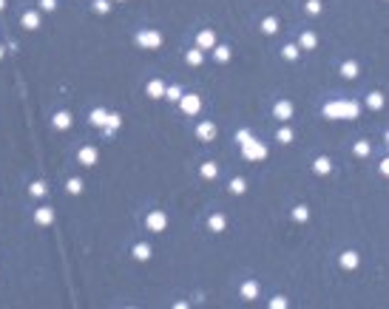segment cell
<instances>
[{
	"label": "cell",
	"instance_id": "60d3db41",
	"mask_svg": "<svg viewBox=\"0 0 389 309\" xmlns=\"http://www.w3.org/2000/svg\"><path fill=\"white\" fill-rule=\"evenodd\" d=\"M378 173H380V176H386V173H389V159H380L378 162Z\"/></svg>",
	"mask_w": 389,
	"mask_h": 309
},
{
	"label": "cell",
	"instance_id": "7c38bea8",
	"mask_svg": "<svg viewBox=\"0 0 389 309\" xmlns=\"http://www.w3.org/2000/svg\"><path fill=\"white\" fill-rule=\"evenodd\" d=\"M145 97H148V99H162V97H165V80L154 77V80L145 82Z\"/></svg>",
	"mask_w": 389,
	"mask_h": 309
},
{
	"label": "cell",
	"instance_id": "4316f807",
	"mask_svg": "<svg viewBox=\"0 0 389 309\" xmlns=\"http://www.w3.org/2000/svg\"><path fill=\"white\" fill-rule=\"evenodd\" d=\"M228 190L233 196H244V193H248V182H244V176H233L228 182Z\"/></svg>",
	"mask_w": 389,
	"mask_h": 309
},
{
	"label": "cell",
	"instance_id": "d6986e66",
	"mask_svg": "<svg viewBox=\"0 0 389 309\" xmlns=\"http://www.w3.org/2000/svg\"><path fill=\"white\" fill-rule=\"evenodd\" d=\"M312 173L316 176H330L332 173V159L330 156H316L312 159Z\"/></svg>",
	"mask_w": 389,
	"mask_h": 309
},
{
	"label": "cell",
	"instance_id": "74e56055",
	"mask_svg": "<svg viewBox=\"0 0 389 309\" xmlns=\"http://www.w3.org/2000/svg\"><path fill=\"white\" fill-rule=\"evenodd\" d=\"M250 136H253V133H250L248 128H239V131L233 133V139H236V145H244V142H248Z\"/></svg>",
	"mask_w": 389,
	"mask_h": 309
},
{
	"label": "cell",
	"instance_id": "484cf974",
	"mask_svg": "<svg viewBox=\"0 0 389 309\" xmlns=\"http://www.w3.org/2000/svg\"><path fill=\"white\" fill-rule=\"evenodd\" d=\"M82 190H86V182H82L80 176H68V179H66V193H68V196H80Z\"/></svg>",
	"mask_w": 389,
	"mask_h": 309
},
{
	"label": "cell",
	"instance_id": "83f0119b",
	"mask_svg": "<svg viewBox=\"0 0 389 309\" xmlns=\"http://www.w3.org/2000/svg\"><path fill=\"white\" fill-rule=\"evenodd\" d=\"M292 139H296V131H292V128H290L287 122H284L282 128L276 131V142H278V145H290Z\"/></svg>",
	"mask_w": 389,
	"mask_h": 309
},
{
	"label": "cell",
	"instance_id": "7402d4cb",
	"mask_svg": "<svg viewBox=\"0 0 389 309\" xmlns=\"http://www.w3.org/2000/svg\"><path fill=\"white\" fill-rule=\"evenodd\" d=\"M185 62L190 65V68H202V65H204V51H202V48H196V45H194V48H188V51H185Z\"/></svg>",
	"mask_w": 389,
	"mask_h": 309
},
{
	"label": "cell",
	"instance_id": "7a4b0ae2",
	"mask_svg": "<svg viewBox=\"0 0 389 309\" xmlns=\"http://www.w3.org/2000/svg\"><path fill=\"white\" fill-rule=\"evenodd\" d=\"M162 43H165V37L160 28H142L134 34V45L142 51H156V48H162Z\"/></svg>",
	"mask_w": 389,
	"mask_h": 309
},
{
	"label": "cell",
	"instance_id": "1f68e13d",
	"mask_svg": "<svg viewBox=\"0 0 389 309\" xmlns=\"http://www.w3.org/2000/svg\"><path fill=\"white\" fill-rule=\"evenodd\" d=\"M282 57H284L287 62H296V60L301 57V48H298L296 43H284V45H282Z\"/></svg>",
	"mask_w": 389,
	"mask_h": 309
},
{
	"label": "cell",
	"instance_id": "e575fe53",
	"mask_svg": "<svg viewBox=\"0 0 389 309\" xmlns=\"http://www.w3.org/2000/svg\"><path fill=\"white\" fill-rule=\"evenodd\" d=\"M111 6H114V0H94L91 3L94 14H111Z\"/></svg>",
	"mask_w": 389,
	"mask_h": 309
},
{
	"label": "cell",
	"instance_id": "ee69618b",
	"mask_svg": "<svg viewBox=\"0 0 389 309\" xmlns=\"http://www.w3.org/2000/svg\"><path fill=\"white\" fill-rule=\"evenodd\" d=\"M114 3H125V0H114Z\"/></svg>",
	"mask_w": 389,
	"mask_h": 309
},
{
	"label": "cell",
	"instance_id": "e0dca14e",
	"mask_svg": "<svg viewBox=\"0 0 389 309\" xmlns=\"http://www.w3.org/2000/svg\"><path fill=\"white\" fill-rule=\"evenodd\" d=\"M71 125H74V116H71L68 111H57V114L52 116V128H54V131H68Z\"/></svg>",
	"mask_w": 389,
	"mask_h": 309
},
{
	"label": "cell",
	"instance_id": "603a6c76",
	"mask_svg": "<svg viewBox=\"0 0 389 309\" xmlns=\"http://www.w3.org/2000/svg\"><path fill=\"white\" fill-rule=\"evenodd\" d=\"M199 176H202L204 182H216V179H219V165H216V162H202V165H199Z\"/></svg>",
	"mask_w": 389,
	"mask_h": 309
},
{
	"label": "cell",
	"instance_id": "7bdbcfd3",
	"mask_svg": "<svg viewBox=\"0 0 389 309\" xmlns=\"http://www.w3.org/2000/svg\"><path fill=\"white\" fill-rule=\"evenodd\" d=\"M3 9H6V0H0V11H3Z\"/></svg>",
	"mask_w": 389,
	"mask_h": 309
},
{
	"label": "cell",
	"instance_id": "8992f818",
	"mask_svg": "<svg viewBox=\"0 0 389 309\" xmlns=\"http://www.w3.org/2000/svg\"><path fill=\"white\" fill-rule=\"evenodd\" d=\"M194 133H196V139L213 142V139H216V133H219V128H216V122H213V119H202V122H196Z\"/></svg>",
	"mask_w": 389,
	"mask_h": 309
},
{
	"label": "cell",
	"instance_id": "277c9868",
	"mask_svg": "<svg viewBox=\"0 0 389 309\" xmlns=\"http://www.w3.org/2000/svg\"><path fill=\"white\" fill-rule=\"evenodd\" d=\"M239 148H242V156H244L248 162H262L267 156V148L258 139H253V136H250L244 145H239Z\"/></svg>",
	"mask_w": 389,
	"mask_h": 309
},
{
	"label": "cell",
	"instance_id": "4dcf8cb0",
	"mask_svg": "<svg viewBox=\"0 0 389 309\" xmlns=\"http://www.w3.org/2000/svg\"><path fill=\"white\" fill-rule=\"evenodd\" d=\"M384 102H386V99H384L380 91H370V94H366V108H370V111H380Z\"/></svg>",
	"mask_w": 389,
	"mask_h": 309
},
{
	"label": "cell",
	"instance_id": "9c48e42d",
	"mask_svg": "<svg viewBox=\"0 0 389 309\" xmlns=\"http://www.w3.org/2000/svg\"><path fill=\"white\" fill-rule=\"evenodd\" d=\"M338 267L346 270V273L358 270V267H361V253H355V250H344V253L338 256Z\"/></svg>",
	"mask_w": 389,
	"mask_h": 309
},
{
	"label": "cell",
	"instance_id": "5b68a950",
	"mask_svg": "<svg viewBox=\"0 0 389 309\" xmlns=\"http://www.w3.org/2000/svg\"><path fill=\"white\" fill-rule=\"evenodd\" d=\"M179 111L185 116H196L202 111V94H182L179 97Z\"/></svg>",
	"mask_w": 389,
	"mask_h": 309
},
{
	"label": "cell",
	"instance_id": "8d00e7d4",
	"mask_svg": "<svg viewBox=\"0 0 389 309\" xmlns=\"http://www.w3.org/2000/svg\"><path fill=\"white\" fill-rule=\"evenodd\" d=\"M304 9H307V14H312V17H316V14H321V11H324V6H321V0H307V3H304Z\"/></svg>",
	"mask_w": 389,
	"mask_h": 309
},
{
	"label": "cell",
	"instance_id": "44dd1931",
	"mask_svg": "<svg viewBox=\"0 0 389 309\" xmlns=\"http://www.w3.org/2000/svg\"><path fill=\"white\" fill-rule=\"evenodd\" d=\"M208 230H210V233H224V230H228V216H224V213H210Z\"/></svg>",
	"mask_w": 389,
	"mask_h": 309
},
{
	"label": "cell",
	"instance_id": "836d02e7",
	"mask_svg": "<svg viewBox=\"0 0 389 309\" xmlns=\"http://www.w3.org/2000/svg\"><path fill=\"white\" fill-rule=\"evenodd\" d=\"M278 20L276 17H264L262 20V34H267V37H273V34H278Z\"/></svg>",
	"mask_w": 389,
	"mask_h": 309
},
{
	"label": "cell",
	"instance_id": "ffe728a7",
	"mask_svg": "<svg viewBox=\"0 0 389 309\" xmlns=\"http://www.w3.org/2000/svg\"><path fill=\"white\" fill-rule=\"evenodd\" d=\"M301 51H316V45H318V34L316 31H301L298 43H296Z\"/></svg>",
	"mask_w": 389,
	"mask_h": 309
},
{
	"label": "cell",
	"instance_id": "3957f363",
	"mask_svg": "<svg viewBox=\"0 0 389 309\" xmlns=\"http://www.w3.org/2000/svg\"><path fill=\"white\" fill-rule=\"evenodd\" d=\"M145 230H150V233H165L168 230V213L160 210V207H154V210L145 213Z\"/></svg>",
	"mask_w": 389,
	"mask_h": 309
},
{
	"label": "cell",
	"instance_id": "ba28073f",
	"mask_svg": "<svg viewBox=\"0 0 389 309\" xmlns=\"http://www.w3.org/2000/svg\"><path fill=\"white\" fill-rule=\"evenodd\" d=\"M292 114H296V105H292V99H278L273 105V116L278 122H290Z\"/></svg>",
	"mask_w": 389,
	"mask_h": 309
},
{
	"label": "cell",
	"instance_id": "30bf717a",
	"mask_svg": "<svg viewBox=\"0 0 389 309\" xmlns=\"http://www.w3.org/2000/svg\"><path fill=\"white\" fill-rule=\"evenodd\" d=\"M20 26L26 28V31H37V28L43 26V14H40L37 9L23 11V14H20Z\"/></svg>",
	"mask_w": 389,
	"mask_h": 309
},
{
	"label": "cell",
	"instance_id": "9a60e30c",
	"mask_svg": "<svg viewBox=\"0 0 389 309\" xmlns=\"http://www.w3.org/2000/svg\"><path fill=\"white\" fill-rule=\"evenodd\" d=\"M108 108H102V105H97V108H91L88 111V125H94V128H106V122H108Z\"/></svg>",
	"mask_w": 389,
	"mask_h": 309
},
{
	"label": "cell",
	"instance_id": "cb8c5ba5",
	"mask_svg": "<svg viewBox=\"0 0 389 309\" xmlns=\"http://www.w3.org/2000/svg\"><path fill=\"white\" fill-rule=\"evenodd\" d=\"M120 128H122V116L111 111V114H108V122H106V128H100V131H102V136H114V133L120 131Z\"/></svg>",
	"mask_w": 389,
	"mask_h": 309
},
{
	"label": "cell",
	"instance_id": "f546056e",
	"mask_svg": "<svg viewBox=\"0 0 389 309\" xmlns=\"http://www.w3.org/2000/svg\"><path fill=\"white\" fill-rule=\"evenodd\" d=\"M290 219L296 221V224H307V221H310V207H307V204H296L292 213H290Z\"/></svg>",
	"mask_w": 389,
	"mask_h": 309
},
{
	"label": "cell",
	"instance_id": "d4e9b609",
	"mask_svg": "<svg viewBox=\"0 0 389 309\" xmlns=\"http://www.w3.org/2000/svg\"><path fill=\"white\" fill-rule=\"evenodd\" d=\"M210 51H213V60L219 62V65L230 62V57H233V48H230V45H219V43H216V45L210 48Z\"/></svg>",
	"mask_w": 389,
	"mask_h": 309
},
{
	"label": "cell",
	"instance_id": "f35d334b",
	"mask_svg": "<svg viewBox=\"0 0 389 309\" xmlns=\"http://www.w3.org/2000/svg\"><path fill=\"white\" fill-rule=\"evenodd\" d=\"M270 309H287V298H284V295H276V298H270Z\"/></svg>",
	"mask_w": 389,
	"mask_h": 309
},
{
	"label": "cell",
	"instance_id": "6da1fadb",
	"mask_svg": "<svg viewBox=\"0 0 389 309\" xmlns=\"http://www.w3.org/2000/svg\"><path fill=\"white\" fill-rule=\"evenodd\" d=\"M361 114V105L352 99H330L324 105V116L327 119H355Z\"/></svg>",
	"mask_w": 389,
	"mask_h": 309
},
{
	"label": "cell",
	"instance_id": "ab89813d",
	"mask_svg": "<svg viewBox=\"0 0 389 309\" xmlns=\"http://www.w3.org/2000/svg\"><path fill=\"white\" fill-rule=\"evenodd\" d=\"M57 9V0H40V11H54Z\"/></svg>",
	"mask_w": 389,
	"mask_h": 309
},
{
	"label": "cell",
	"instance_id": "b9f144b4",
	"mask_svg": "<svg viewBox=\"0 0 389 309\" xmlns=\"http://www.w3.org/2000/svg\"><path fill=\"white\" fill-rule=\"evenodd\" d=\"M3 57H6V45H0V60H3Z\"/></svg>",
	"mask_w": 389,
	"mask_h": 309
},
{
	"label": "cell",
	"instance_id": "f1b7e54d",
	"mask_svg": "<svg viewBox=\"0 0 389 309\" xmlns=\"http://www.w3.org/2000/svg\"><path fill=\"white\" fill-rule=\"evenodd\" d=\"M28 196H32V199H46V196H48V185H46L43 179L32 182V185H28Z\"/></svg>",
	"mask_w": 389,
	"mask_h": 309
},
{
	"label": "cell",
	"instance_id": "ac0fdd59",
	"mask_svg": "<svg viewBox=\"0 0 389 309\" xmlns=\"http://www.w3.org/2000/svg\"><path fill=\"white\" fill-rule=\"evenodd\" d=\"M358 71H361V62H358V60H344L341 65H338V74H341L344 80H355Z\"/></svg>",
	"mask_w": 389,
	"mask_h": 309
},
{
	"label": "cell",
	"instance_id": "d6a6232c",
	"mask_svg": "<svg viewBox=\"0 0 389 309\" xmlns=\"http://www.w3.org/2000/svg\"><path fill=\"white\" fill-rule=\"evenodd\" d=\"M370 153H372V145H370L366 139H358V142L352 145V156H358V159H366Z\"/></svg>",
	"mask_w": 389,
	"mask_h": 309
},
{
	"label": "cell",
	"instance_id": "8fae6325",
	"mask_svg": "<svg viewBox=\"0 0 389 309\" xmlns=\"http://www.w3.org/2000/svg\"><path fill=\"white\" fill-rule=\"evenodd\" d=\"M54 219H57V213H54V207H34V224L37 227H52Z\"/></svg>",
	"mask_w": 389,
	"mask_h": 309
},
{
	"label": "cell",
	"instance_id": "4fadbf2b",
	"mask_svg": "<svg viewBox=\"0 0 389 309\" xmlns=\"http://www.w3.org/2000/svg\"><path fill=\"white\" fill-rule=\"evenodd\" d=\"M213 45H216V31H213V28H202V31L196 34V48L210 51Z\"/></svg>",
	"mask_w": 389,
	"mask_h": 309
},
{
	"label": "cell",
	"instance_id": "5bb4252c",
	"mask_svg": "<svg viewBox=\"0 0 389 309\" xmlns=\"http://www.w3.org/2000/svg\"><path fill=\"white\" fill-rule=\"evenodd\" d=\"M131 256H134V261H142V264H145V261H150V256H154V247H150L148 241H136L131 247Z\"/></svg>",
	"mask_w": 389,
	"mask_h": 309
},
{
	"label": "cell",
	"instance_id": "52a82bcc",
	"mask_svg": "<svg viewBox=\"0 0 389 309\" xmlns=\"http://www.w3.org/2000/svg\"><path fill=\"white\" fill-rule=\"evenodd\" d=\"M100 162V150L94 148V145H82L80 150H77V165H82V168H94Z\"/></svg>",
	"mask_w": 389,
	"mask_h": 309
},
{
	"label": "cell",
	"instance_id": "2e32d148",
	"mask_svg": "<svg viewBox=\"0 0 389 309\" xmlns=\"http://www.w3.org/2000/svg\"><path fill=\"white\" fill-rule=\"evenodd\" d=\"M258 292H262V287H258V281H253V278L242 281V287H239V295H242L244 301H256Z\"/></svg>",
	"mask_w": 389,
	"mask_h": 309
},
{
	"label": "cell",
	"instance_id": "d590c367",
	"mask_svg": "<svg viewBox=\"0 0 389 309\" xmlns=\"http://www.w3.org/2000/svg\"><path fill=\"white\" fill-rule=\"evenodd\" d=\"M182 94H185L182 85H165V97H162V99H168V102H179Z\"/></svg>",
	"mask_w": 389,
	"mask_h": 309
}]
</instances>
